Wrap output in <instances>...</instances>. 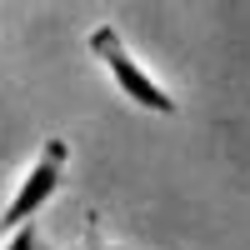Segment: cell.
I'll use <instances>...</instances> for the list:
<instances>
[{
  "label": "cell",
  "instance_id": "1",
  "mask_svg": "<svg viewBox=\"0 0 250 250\" xmlns=\"http://www.w3.org/2000/svg\"><path fill=\"white\" fill-rule=\"evenodd\" d=\"M90 55L110 70L115 90H120L125 100H135V105H140V110H150V115H175V100L165 95V85L140 65L130 50H125V40H120L115 25H95V30H90Z\"/></svg>",
  "mask_w": 250,
  "mask_h": 250
},
{
  "label": "cell",
  "instance_id": "3",
  "mask_svg": "<svg viewBox=\"0 0 250 250\" xmlns=\"http://www.w3.org/2000/svg\"><path fill=\"white\" fill-rule=\"evenodd\" d=\"M0 250H50V245L40 240V230H35V225L25 220V225H15V230L5 235V245H0Z\"/></svg>",
  "mask_w": 250,
  "mask_h": 250
},
{
  "label": "cell",
  "instance_id": "2",
  "mask_svg": "<svg viewBox=\"0 0 250 250\" xmlns=\"http://www.w3.org/2000/svg\"><path fill=\"white\" fill-rule=\"evenodd\" d=\"M65 165H70V145L65 140H45L40 145L35 165L25 170V180L15 185V195L5 200V210H0V235H10L15 225H25V220H35L45 210L50 195L60 190V180H65Z\"/></svg>",
  "mask_w": 250,
  "mask_h": 250
},
{
  "label": "cell",
  "instance_id": "4",
  "mask_svg": "<svg viewBox=\"0 0 250 250\" xmlns=\"http://www.w3.org/2000/svg\"><path fill=\"white\" fill-rule=\"evenodd\" d=\"M80 250H125V245H110L105 230H100V220L90 215V220H85V240H80Z\"/></svg>",
  "mask_w": 250,
  "mask_h": 250
}]
</instances>
